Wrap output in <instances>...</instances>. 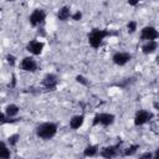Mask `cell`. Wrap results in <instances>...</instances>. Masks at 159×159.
<instances>
[{"mask_svg": "<svg viewBox=\"0 0 159 159\" xmlns=\"http://www.w3.org/2000/svg\"><path fill=\"white\" fill-rule=\"evenodd\" d=\"M4 113L10 118H16L19 116V113H20V107L17 104H15V103H9V104L5 106Z\"/></svg>", "mask_w": 159, "mask_h": 159, "instance_id": "obj_15", "label": "cell"}, {"mask_svg": "<svg viewBox=\"0 0 159 159\" xmlns=\"http://www.w3.org/2000/svg\"><path fill=\"white\" fill-rule=\"evenodd\" d=\"M139 149H140V145L139 144H130L127 148H122L120 157H133V155L137 154V152Z\"/></svg>", "mask_w": 159, "mask_h": 159, "instance_id": "obj_17", "label": "cell"}, {"mask_svg": "<svg viewBox=\"0 0 159 159\" xmlns=\"http://www.w3.org/2000/svg\"><path fill=\"white\" fill-rule=\"evenodd\" d=\"M75 80H76V82H77V83L82 84V86H84V87H88V86H91V82H89V80H88L86 76H83V75H77V76L75 77Z\"/></svg>", "mask_w": 159, "mask_h": 159, "instance_id": "obj_21", "label": "cell"}, {"mask_svg": "<svg viewBox=\"0 0 159 159\" xmlns=\"http://www.w3.org/2000/svg\"><path fill=\"white\" fill-rule=\"evenodd\" d=\"M19 142H20V134H19V133L10 134V135L7 137V140H6V143H7V145H9L10 148L16 147V145L19 144Z\"/></svg>", "mask_w": 159, "mask_h": 159, "instance_id": "obj_19", "label": "cell"}, {"mask_svg": "<svg viewBox=\"0 0 159 159\" xmlns=\"http://www.w3.org/2000/svg\"><path fill=\"white\" fill-rule=\"evenodd\" d=\"M46 11L42 7H36L32 10V12L29 15V24L32 27H41L43 26L45 21H46Z\"/></svg>", "mask_w": 159, "mask_h": 159, "instance_id": "obj_5", "label": "cell"}, {"mask_svg": "<svg viewBox=\"0 0 159 159\" xmlns=\"http://www.w3.org/2000/svg\"><path fill=\"white\" fill-rule=\"evenodd\" d=\"M142 0H127V4L129 5V6H133V7H135L139 2H140Z\"/></svg>", "mask_w": 159, "mask_h": 159, "instance_id": "obj_26", "label": "cell"}, {"mask_svg": "<svg viewBox=\"0 0 159 159\" xmlns=\"http://www.w3.org/2000/svg\"><path fill=\"white\" fill-rule=\"evenodd\" d=\"M158 50V41L157 40H149V41H144V43L142 45V53L143 55H153L155 51Z\"/></svg>", "mask_w": 159, "mask_h": 159, "instance_id": "obj_12", "label": "cell"}, {"mask_svg": "<svg viewBox=\"0 0 159 159\" xmlns=\"http://www.w3.org/2000/svg\"><path fill=\"white\" fill-rule=\"evenodd\" d=\"M98 152H99V147L97 144H88L83 149L82 155L86 157V158H93V157H97L98 155Z\"/></svg>", "mask_w": 159, "mask_h": 159, "instance_id": "obj_16", "label": "cell"}, {"mask_svg": "<svg viewBox=\"0 0 159 159\" xmlns=\"http://www.w3.org/2000/svg\"><path fill=\"white\" fill-rule=\"evenodd\" d=\"M19 67L24 72H30V73H35L39 70L37 61L32 56H25V57H22L21 61H20V63H19Z\"/></svg>", "mask_w": 159, "mask_h": 159, "instance_id": "obj_7", "label": "cell"}, {"mask_svg": "<svg viewBox=\"0 0 159 159\" xmlns=\"http://www.w3.org/2000/svg\"><path fill=\"white\" fill-rule=\"evenodd\" d=\"M41 86L47 91H55L58 86V76L52 72L46 73L41 80Z\"/></svg>", "mask_w": 159, "mask_h": 159, "instance_id": "obj_8", "label": "cell"}, {"mask_svg": "<svg viewBox=\"0 0 159 159\" xmlns=\"http://www.w3.org/2000/svg\"><path fill=\"white\" fill-rule=\"evenodd\" d=\"M116 122V114L113 113H108V112H101L94 114L93 119H92V127H109Z\"/></svg>", "mask_w": 159, "mask_h": 159, "instance_id": "obj_4", "label": "cell"}, {"mask_svg": "<svg viewBox=\"0 0 159 159\" xmlns=\"http://www.w3.org/2000/svg\"><path fill=\"white\" fill-rule=\"evenodd\" d=\"M111 35H112V32H111L109 30H107V29L94 27V29H92V30L88 32V35H87L88 45H89L92 48L97 50V48H99V47L102 46L103 41H104L108 36H111Z\"/></svg>", "mask_w": 159, "mask_h": 159, "instance_id": "obj_2", "label": "cell"}, {"mask_svg": "<svg viewBox=\"0 0 159 159\" xmlns=\"http://www.w3.org/2000/svg\"><path fill=\"white\" fill-rule=\"evenodd\" d=\"M5 60H6V63H7L9 66H11V67H14V66L16 65V62H17V61H16V60H17L16 56H14L12 53H7L6 57H5Z\"/></svg>", "mask_w": 159, "mask_h": 159, "instance_id": "obj_23", "label": "cell"}, {"mask_svg": "<svg viewBox=\"0 0 159 159\" xmlns=\"http://www.w3.org/2000/svg\"><path fill=\"white\" fill-rule=\"evenodd\" d=\"M71 15H72L71 7L65 5V6L60 7V10H58V11H57V14H56V17H57V20H58V21L65 22V21H68V20L71 19Z\"/></svg>", "mask_w": 159, "mask_h": 159, "instance_id": "obj_14", "label": "cell"}, {"mask_svg": "<svg viewBox=\"0 0 159 159\" xmlns=\"http://www.w3.org/2000/svg\"><path fill=\"white\" fill-rule=\"evenodd\" d=\"M132 58H133V55L129 52H125V51H117L112 55V62L119 67H123L127 63H129L132 61Z\"/></svg>", "mask_w": 159, "mask_h": 159, "instance_id": "obj_9", "label": "cell"}, {"mask_svg": "<svg viewBox=\"0 0 159 159\" xmlns=\"http://www.w3.org/2000/svg\"><path fill=\"white\" fill-rule=\"evenodd\" d=\"M122 145H123V140H119L116 144H111V145L103 147L98 152V155L102 157V158H104V159H113V158L120 157Z\"/></svg>", "mask_w": 159, "mask_h": 159, "instance_id": "obj_3", "label": "cell"}, {"mask_svg": "<svg viewBox=\"0 0 159 159\" xmlns=\"http://www.w3.org/2000/svg\"><path fill=\"white\" fill-rule=\"evenodd\" d=\"M57 130H58L57 123H55V122H42V123L36 125L35 134L41 140H51L57 134Z\"/></svg>", "mask_w": 159, "mask_h": 159, "instance_id": "obj_1", "label": "cell"}, {"mask_svg": "<svg viewBox=\"0 0 159 159\" xmlns=\"http://www.w3.org/2000/svg\"><path fill=\"white\" fill-rule=\"evenodd\" d=\"M137 29H138V24H137L135 20H129L127 22V32L128 34H130V35L134 34L137 31Z\"/></svg>", "mask_w": 159, "mask_h": 159, "instance_id": "obj_22", "label": "cell"}, {"mask_svg": "<svg viewBox=\"0 0 159 159\" xmlns=\"http://www.w3.org/2000/svg\"><path fill=\"white\" fill-rule=\"evenodd\" d=\"M159 37V32L157 30L155 26L152 25H147L144 27H142L140 34H139V39L140 41H149V40H157Z\"/></svg>", "mask_w": 159, "mask_h": 159, "instance_id": "obj_10", "label": "cell"}, {"mask_svg": "<svg viewBox=\"0 0 159 159\" xmlns=\"http://www.w3.org/2000/svg\"><path fill=\"white\" fill-rule=\"evenodd\" d=\"M82 16H83V14H82V11H80V10H77V11H75V12H72V15H71V19H72L73 21H80V20L82 19Z\"/></svg>", "mask_w": 159, "mask_h": 159, "instance_id": "obj_24", "label": "cell"}, {"mask_svg": "<svg viewBox=\"0 0 159 159\" xmlns=\"http://www.w3.org/2000/svg\"><path fill=\"white\" fill-rule=\"evenodd\" d=\"M10 157H11L10 147L7 145L6 142L0 140V159H9Z\"/></svg>", "mask_w": 159, "mask_h": 159, "instance_id": "obj_18", "label": "cell"}, {"mask_svg": "<svg viewBox=\"0 0 159 159\" xmlns=\"http://www.w3.org/2000/svg\"><path fill=\"white\" fill-rule=\"evenodd\" d=\"M153 158H155V155L152 152H144L139 154V159H153Z\"/></svg>", "mask_w": 159, "mask_h": 159, "instance_id": "obj_25", "label": "cell"}, {"mask_svg": "<svg viewBox=\"0 0 159 159\" xmlns=\"http://www.w3.org/2000/svg\"><path fill=\"white\" fill-rule=\"evenodd\" d=\"M154 118V113L152 111H148V109H138L134 114V118H133V123L135 127H142L147 123H149L152 119Z\"/></svg>", "mask_w": 159, "mask_h": 159, "instance_id": "obj_6", "label": "cell"}, {"mask_svg": "<svg viewBox=\"0 0 159 159\" xmlns=\"http://www.w3.org/2000/svg\"><path fill=\"white\" fill-rule=\"evenodd\" d=\"M45 48V42L37 40V39H32L26 43V51L29 53H31L32 56H40L42 53Z\"/></svg>", "mask_w": 159, "mask_h": 159, "instance_id": "obj_11", "label": "cell"}, {"mask_svg": "<svg viewBox=\"0 0 159 159\" xmlns=\"http://www.w3.org/2000/svg\"><path fill=\"white\" fill-rule=\"evenodd\" d=\"M5 1H6V2H15L16 0H5Z\"/></svg>", "mask_w": 159, "mask_h": 159, "instance_id": "obj_28", "label": "cell"}, {"mask_svg": "<svg viewBox=\"0 0 159 159\" xmlns=\"http://www.w3.org/2000/svg\"><path fill=\"white\" fill-rule=\"evenodd\" d=\"M11 84H10V87H15V84H16V76L12 73V77H11Z\"/></svg>", "mask_w": 159, "mask_h": 159, "instance_id": "obj_27", "label": "cell"}, {"mask_svg": "<svg viewBox=\"0 0 159 159\" xmlns=\"http://www.w3.org/2000/svg\"><path fill=\"white\" fill-rule=\"evenodd\" d=\"M84 123V114H75L70 118L68 125L72 130H78Z\"/></svg>", "mask_w": 159, "mask_h": 159, "instance_id": "obj_13", "label": "cell"}, {"mask_svg": "<svg viewBox=\"0 0 159 159\" xmlns=\"http://www.w3.org/2000/svg\"><path fill=\"white\" fill-rule=\"evenodd\" d=\"M17 119H19L17 117H16V118H10V117H7L4 112L0 111V127L4 125V124H7V123H15Z\"/></svg>", "mask_w": 159, "mask_h": 159, "instance_id": "obj_20", "label": "cell"}]
</instances>
